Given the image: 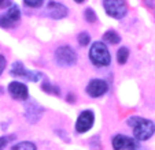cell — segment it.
<instances>
[{"mask_svg":"<svg viewBox=\"0 0 155 150\" xmlns=\"http://www.w3.org/2000/svg\"><path fill=\"white\" fill-rule=\"evenodd\" d=\"M146 2H147V6L154 7V2H152V0H146Z\"/></svg>","mask_w":155,"mask_h":150,"instance_id":"obj_22","label":"cell"},{"mask_svg":"<svg viewBox=\"0 0 155 150\" xmlns=\"http://www.w3.org/2000/svg\"><path fill=\"white\" fill-rule=\"evenodd\" d=\"M74 2H77V3H82L84 0H74Z\"/></svg>","mask_w":155,"mask_h":150,"instance_id":"obj_25","label":"cell"},{"mask_svg":"<svg viewBox=\"0 0 155 150\" xmlns=\"http://www.w3.org/2000/svg\"><path fill=\"white\" fill-rule=\"evenodd\" d=\"M84 17H85V20H87V22H89V23L96 22V19H97L96 14H95V11L92 8H87V10H85Z\"/></svg>","mask_w":155,"mask_h":150,"instance_id":"obj_17","label":"cell"},{"mask_svg":"<svg viewBox=\"0 0 155 150\" xmlns=\"http://www.w3.org/2000/svg\"><path fill=\"white\" fill-rule=\"evenodd\" d=\"M43 89L45 90V92H48V93H52V94H59V92H58V87L52 86V85H51L48 81H45V82H44V83H43Z\"/></svg>","mask_w":155,"mask_h":150,"instance_id":"obj_18","label":"cell"},{"mask_svg":"<svg viewBox=\"0 0 155 150\" xmlns=\"http://www.w3.org/2000/svg\"><path fill=\"white\" fill-rule=\"evenodd\" d=\"M132 150H143V149H141L140 146H137V147H136V149H132Z\"/></svg>","mask_w":155,"mask_h":150,"instance_id":"obj_24","label":"cell"},{"mask_svg":"<svg viewBox=\"0 0 155 150\" xmlns=\"http://www.w3.org/2000/svg\"><path fill=\"white\" fill-rule=\"evenodd\" d=\"M8 92H10V95L14 100H18V101H25L29 97L28 86L24 83H21V82H11L8 85Z\"/></svg>","mask_w":155,"mask_h":150,"instance_id":"obj_10","label":"cell"},{"mask_svg":"<svg viewBox=\"0 0 155 150\" xmlns=\"http://www.w3.org/2000/svg\"><path fill=\"white\" fill-rule=\"evenodd\" d=\"M11 75H14V77H21V78H26L28 81H33V82L38 81V78H40V74H38V72H33V71H30V70H28L21 61H15L11 66Z\"/></svg>","mask_w":155,"mask_h":150,"instance_id":"obj_8","label":"cell"},{"mask_svg":"<svg viewBox=\"0 0 155 150\" xmlns=\"http://www.w3.org/2000/svg\"><path fill=\"white\" fill-rule=\"evenodd\" d=\"M103 38H104L106 42L111 44V45H114V44H118L121 41L120 36H118L117 32H114V30H107V32L104 33V36H103Z\"/></svg>","mask_w":155,"mask_h":150,"instance_id":"obj_13","label":"cell"},{"mask_svg":"<svg viewBox=\"0 0 155 150\" xmlns=\"http://www.w3.org/2000/svg\"><path fill=\"white\" fill-rule=\"evenodd\" d=\"M21 18V11L18 6L11 4L3 15H0V27H11Z\"/></svg>","mask_w":155,"mask_h":150,"instance_id":"obj_6","label":"cell"},{"mask_svg":"<svg viewBox=\"0 0 155 150\" xmlns=\"http://www.w3.org/2000/svg\"><path fill=\"white\" fill-rule=\"evenodd\" d=\"M44 14L47 15V17L52 18V19H62V18H64L69 14V10H68V7L63 6L59 2L51 0V2H48L45 8H44Z\"/></svg>","mask_w":155,"mask_h":150,"instance_id":"obj_5","label":"cell"},{"mask_svg":"<svg viewBox=\"0 0 155 150\" xmlns=\"http://www.w3.org/2000/svg\"><path fill=\"white\" fill-rule=\"evenodd\" d=\"M129 58V49L126 48V46H122V48L118 49L117 52V60L120 64H125L126 60H128Z\"/></svg>","mask_w":155,"mask_h":150,"instance_id":"obj_14","label":"cell"},{"mask_svg":"<svg viewBox=\"0 0 155 150\" xmlns=\"http://www.w3.org/2000/svg\"><path fill=\"white\" fill-rule=\"evenodd\" d=\"M24 3L29 7H33V8H38L44 3V0H24Z\"/></svg>","mask_w":155,"mask_h":150,"instance_id":"obj_19","label":"cell"},{"mask_svg":"<svg viewBox=\"0 0 155 150\" xmlns=\"http://www.w3.org/2000/svg\"><path fill=\"white\" fill-rule=\"evenodd\" d=\"M14 138H15L14 135H11V136H2V138H0V150H3L4 147L7 146V143H8L10 141H12Z\"/></svg>","mask_w":155,"mask_h":150,"instance_id":"obj_20","label":"cell"},{"mask_svg":"<svg viewBox=\"0 0 155 150\" xmlns=\"http://www.w3.org/2000/svg\"><path fill=\"white\" fill-rule=\"evenodd\" d=\"M89 59L97 67H104L108 66L111 61V55L108 52V48L100 41L92 44V46L89 48Z\"/></svg>","mask_w":155,"mask_h":150,"instance_id":"obj_2","label":"cell"},{"mask_svg":"<svg viewBox=\"0 0 155 150\" xmlns=\"http://www.w3.org/2000/svg\"><path fill=\"white\" fill-rule=\"evenodd\" d=\"M103 7L107 15L115 19H122L128 12V6L125 0H103Z\"/></svg>","mask_w":155,"mask_h":150,"instance_id":"obj_3","label":"cell"},{"mask_svg":"<svg viewBox=\"0 0 155 150\" xmlns=\"http://www.w3.org/2000/svg\"><path fill=\"white\" fill-rule=\"evenodd\" d=\"M128 124L133 128V135L139 141H146L150 139L155 133V124L151 120L139 117V116H133V117L128 119Z\"/></svg>","mask_w":155,"mask_h":150,"instance_id":"obj_1","label":"cell"},{"mask_svg":"<svg viewBox=\"0 0 155 150\" xmlns=\"http://www.w3.org/2000/svg\"><path fill=\"white\" fill-rule=\"evenodd\" d=\"M139 145L133 138H129L126 135H115L113 138V147L115 150H132L136 149Z\"/></svg>","mask_w":155,"mask_h":150,"instance_id":"obj_11","label":"cell"},{"mask_svg":"<svg viewBox=\"0 0 155 150\" xmlns=\"http://www.w3.org/2000/svg\"><path fill=\"white\" fill-rule=\"evenodd\" d=\"M4 68H6V59H4V56L0 55V75L4 71Z\"/></svg>","mask_w":155,"mask_h":150,"instance_id":"obj_21","label":"cell"},{"mask_svg":"<svg viewBox=\"0 0 155 150\" xmlns=\"http://www.w3.org/2000/svg\"><path fill=\"white\" fill-rule=\"evenodd\" d=\"M77 40H78V44L81 46H87L88 44H89V41H91V36L88 34V33L82 32V33H80V34H78Z\"/></svg>","mask_w":155,"mask_h":150,"instance_id":"obj_16","label":"cell"},{"mask_svg":"<svg viewBox=\"0 0 155 150\" xmlns=\"http://www.w3.org/2000/svg\"><path fill=\"white\" fill-rule=\"evenodd\" d=\"M12 150H36V145L32 142H19L12 147Z\"/></svg>","mask_w":155,"mask_h":150,"instance_id":"obj_15","label":"cell"},{"mask_svg":"<svg viewBox=\"0 0 155 150\" xmlns=\"http://www.w3.org/2000/svg\"><path fill=\"white\" fill-rule=\"evenodd\" d=\"M94 121H95L94 112L92 111H84V112H81V115L78 116V119L76 121V131L80 134L87 133L88 130L92 128Z\"/></svg>","mask_w":155,"mask_h":150,"instance_id":"obj_7","label":"cell"},{"mask_svg":"<svg viewBox=\"0 0 155 150\" xmlns=\"http://www.w3.org/2000/svg\"><path fill=\"white\" fill-rule=\"evenodd\" d=\"M107 90H108V85L103 79H92L87 86V93L94 98L102 97L103 94H106Z\"/></svg>","mask_w":155,"mask_h":150,"instance_id":"obj_9","label":"cell"},{"mask_svg":"<svg viewBox=\"0 0 155 150\" xmlns=\"http://www.w3.org/2000/svg\"><path fill=\"white\" fill-rule=\"evenodd\" d=\"M55 61L62 67L73 66L77 61V55L70 46H59L55 51Z\"/></svg>","mask_w":155,"mask_h":150,"instance_id":"obj_4","label":"cell"},{"mask_svg":"<svg viewBox=\"0 0 155 150\" xmlns=\"http://www.w3.org/2000/svg\"><path fill=\"white\" fill-rule=\"evenodd\" d=\"M43 112H44L43 108H41L37 102L32 101V102H29V104H26V113H25V116H26V119L30 123H36V121H38V119L41 117Z\"/></svg>","mask_w":155,"mask_h":150,"instance_id":"obj_12","label":"cell"},{"mask_svg":"<svg viewBox=\"0 0 155 150\" xmlns=\"http://www.w3.org/2000/svg\"><path fill=\"white\" fill-rule=\"evenodd\" d=\"M4 3H6V0H0V6H4Z\"/></svg>","mask_w":155,"mask_h":150,"instance_id":"obj_23","label":"cell"}]
</instances>
